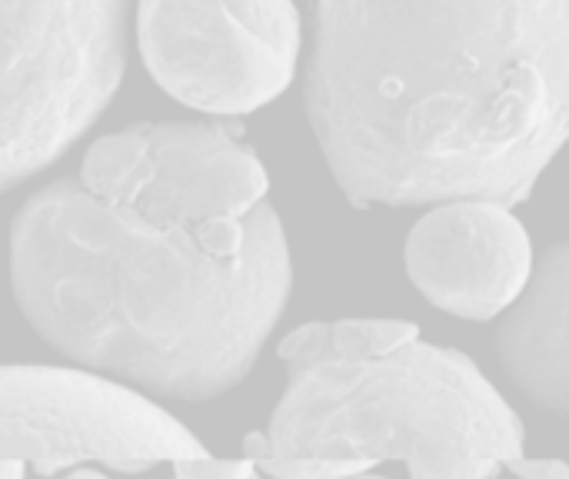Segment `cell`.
<instances>
[{"mask_svg":"<svg viewBox=\"0 0 569 479\" xmlns=\"http://www.w3.org/2000/svg\"><path fill=\"white\" fill-rule=\"evenodd\" d=\"M307 113L357 207L510 210L567 140L569 0H313Z\"/></svg>","mask_w":569,"mask_h":479,"instance_id":"cell-2","label":"cell"},{"mask_svg":"<svg viewBox=\"0 0 569 479\" xmlns=\"http://www.w3.org/2000/svg\"><path fill=\"white\" fill-rule=\"evenodd\" d=\"M63 479H110L107 473H97V470H73L70 477Z\"/></svg>","mask_w":569,"mask_h":479,"instance_id":"cell-13","label":"cell"},{"mask_svg":"<svg viewBox=\"0 0 569 479\" xmlns=\"http://www.w3.org/2000/svg\"><path fill=\"white\" fill-rule=\"evenodd\" d=\"M240 127L133 123L10 223L33 333L147 393L213 400L253 370L290 300V247Z\"/></svg>","mask_w":569,"mask_h":479,"instance_id":"cell-1","label":"cell"},{"mask_svg":"<svg viewBox=\"0 0 569 479\" xmlns=\"http://www.w3.org/2000/svg\"><path fill=\"white\" fill-rule=\"evenodd\" d=\"M253 479H260V477H253Z\"/></svg>","mask_w":569,"mask_h":479,"instance_id":"cell-15","label":"cell"},{"mask_svg":"<svg viewBox=\"0 0 569 479\" xmlns=\"http://www.w3.org/2000/svg\"><path fill=\"white\" fill-rule=\"evenodd\" d=\"M420 330L407 320H337V323H307L297 327L280 343V360H317V357H367V353H387L410 340H417Z\"/></svg>","mask_w":569,"mask_h":479,"instance_id":"cell-9","label":"cell"},{"mask_svg":"<svg viewBox=\"0 0 569 479\" xmlns=\"http://www.w3.org/2000/svg\"><path fill=\"white\" fill-rule=\"evenodd\" d=\"M173 477L177 479H253L257 467L250 457L240 460H213V457H187L173 460Z\"/></svg>","mask_w":569,"mask_h":479,"instance_id":"cell-10","label":"cell"},{"mask_svg":"<svg viewBox=\"0 0 569 479\" xmlns=\"http://www.w3.org/2000/svg\"><path fill=\"white\" fill-rule=\"evenodd\" d=\"M350 479H383V477H373V473H360V477H350Z\"/></svg>","mask_w":569,"mask_h":479,"instance_id":"cell-14","label":"cell"},{"mask_svg":"<svg viewBox=\"0 0 569 479\" xmlns=\"http://www.w3.org/2000/svg\"><path fill=\"white\" fill-rule=\"evenodd\" d=\"M403 260L437 310L477 323L507 313L533 277L527 227L487 200L437 203L410 230Z\"/></svg>","mask_w":569,"mask_h":479,"instance_id":"cell-7","label":"cell"},{"mask_svg":"<svg viewBox=\"0 0 569 479\" xmlns=\"http://www.w3.org/2000/svg\"><path fill=\"white\" fill-rule=\"evenodd\" d=\"M207 447L143 393L63 367H0V460L40 477L80 463L147 473Z\"/></svg>","mask_w":569,"mask_h":479,"instance_id":"cell-5","label":"cell"},{"mask_svg":"<svg viewBox=\"0 0 569 479\" xmlns=\"http://www.w3.org/2000/svg\"><path fill=\"white\" fill-rule=\"evenodd\" d=\"M27 467L20 460H0V479H23Z\"/></svg>","mask_w":569,"mask_h":479,"instance_id":"cell-12","label":"cell"},{"mask_svg":"<svg viewBox=\"0 0 569 479\" xmlns=\"http://www.w3.org/2000/svg\"><path fill=\"white\" fill-rule=\"evenodd\" d=\"M503 470L517 473L520 479H569V467L563 460H530V457H517Z\"/></svg>","mask_w":569,"mask_h":479,"instance_id":"cell-11","label":"cell"},{"mask_svg":"<svg viewBox=\"0 0 569 479\" xmlns=\"http://www.w3.org/2000/svg\"><path fill=\"white\" fill-rule=\"evenodd\" d=\"M153 83L183 107L240 117L277 100L300 60L293 0H137Z\"/></svg>","mask_w":569,"mask_h":479,"instance_id":"cell-6","label":"cell"},{"mask_svg":"<svg viewBox=\"0 0 569 479\" xmlns=\"http://www.w3.org/2000/svg\"><path fill=\"white\" fill-rule=\"evenodd\" d=\"M287 370L267 430L243 440L267 477L350 479L397 460L410 479H493L527 453L517 410L460 350L417 337Z\"/></svg>","mask_w":569,"mask_h":479,"instance_id":"cell-3","label":"cell"},{"mask_svg":"<svg viewBox=\"0 0 569 479\" xmlns=\"http://www.w3.org/2000/svg\"><path fill=\"white\" fill-rule=\"evenodd\" d=\"M569 250L557 243L500 323L497 347L513 383L550 413L569 403Z\"/></svg>","mask_w":569,"mask_h":479,"instance_id":"cell-8","label":"cell"},{"mask_svg":"<svg viewBox=\"0 0 569 479\" xmlns=\"http://www.w3.org/2000/svg\"><path fill=\"white\" fill-rule=\"evenodd\" d=\"M133 0H0V193L60 160L127 70Z\"/></svg>","mask_w":569,"mask_h":479,"instance_id":"cell-4","label":"cell"}]
</instances>
